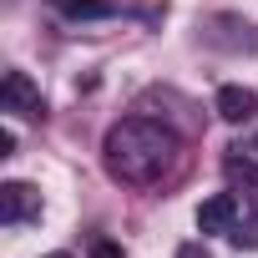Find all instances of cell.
Listing matches in <instances>:
<instances>
[{
    "mask_svg": "<svg viewBox=\"0 0 258 258\" xmlns=\"http://www.w3.org/2000/svg\"><path fill=\"white\" fill-rule=\"evenodd\" d=\"M177 258H213V248H208V243H182Z\"/></svg>",
    "mask_w": 258,
    "mask_h": 258,
    "instance_id": "obj_10",
    "label": "cell"
},
{
    "mask_svg": "<svg viewBox=\"0 0 258 258\" xmlns=\"http://www.w3.org/2000/svg\"><path fill=\"white\" fill-rule=\"evenodd\" d=\"M11 152H16V132L6 126V132H0V157H11Z\"/></svg>",
    "mask_w": 258,
    "mask_h": 258,
    "instance_id": "obj_11",
    "label": "cell"
},
{
    "mask_svg": "<svg viewBox=\"0 0 258 258\" xmlns=\"http://www.w3.org/2000/svg\"><path fill=\"white\" fill-rule=\"evenodd\" d=\"M56 11H66V16H76V21H96V16H116V11H126L132 0H51Z\"/></svg>",
    "mask_w": 258,
    "mask_h": 258,
    "instance_id": "obj_7",
    "label": "cell"
},
{
    "mask_svg": "<svg viewBox=\"0 0 258 258\" xmlns=\"http://www.w3.org/2000/svg\"><path fill=\"white\" fill-rule=\"evenodd\" d=\"M253 152H258V147H253Z\"/></svg>",
    "mask_w": 258,
    "mask_h": 258,
    "instance_id": "obj_13",
    "label": "cell"
},
{
    "mask_svg": "<svg viewBox=\"0 0 258 258\" xmlns=\"http://www.w3.org/2000/svg\"><path fill=\"white\" fill-rule=\"evenodd\" d=\"M223 172H228V182L238 187V198L258 208V157H243V152L233 147V152L223 157Z\"/></svg>",
    "mask_w": 258,
    "mask_h": 258,
    "instance_id": "obj_5",
    "label": "cell"
},
{
    "mask_svg": "<svg viewBox=\"0 0 258 258\" xmlns=\"http://www.w3.org/2000/svg\"><path fill=\"white\" fill-rule=\"evenodd\" d=\"M182 157V137L157 116H121L106 142H101V162L116 182L126 187H157Z\"/></svg>",
    "mask_w": 258,
    "mask_h": 258,
    "instance_id": "obj_1",
    "label": "cell"
},
{
    "mask_svg": "<svg viewBox=\"0 0 258 258\" xmlns=\"http://www.w3.org/2000/svg\"><path fill=\"white\" fill-rule=\"evenodd\" d=\"M91 258H121V243L101 238V243H91Z\"/></svg>",
    "mask_w": 258,
    "mask_h": 258,
    "instance_id": "obj_9",
    "label": "cell"
},
{
    "mask_svg": "<svg viewBox=\"0 0 258 258\" xmlns=\"http://www.w3.org/2000/svg\"><path fill=\"white\" fill-rule=\"evenodd\" d=\"M0 101H6V111L41 116V86H36L26 71H6V81H0Z\"/></svg>",
    "mask_w": 258,
    "mask_h": 258,
    "instance_id": "obj_4",
    "label": "cell"
},
{
    "mask_svg": "<svg viewBox=\"0 0 258 258\" xmlns=\"http://www.w3.org/2000/svg\"><path fill=\"white\" fill-rule=\"evenodd\" d=\"M46 258H71V253H46Z\"/></svg>",
    "mask_w": 258,
    "mask_h": 258,
    "instance_id": "obj_12",
    "label": "cell"
},
{
    "mask_svg": "<svg viewBox=\"0 0 258 258\" xmlns=\"http://www.w3.org/2000/svg\"><path fill=\"white\" fill-rule=\"evenodd\" d=\"M228 238H233L238 248H258V208H253V203L243 208V218L233 223V233H228Z\"/></svg>",
    "mask_w": 258,
    "mask_h": 258,
    "instance_id": "obj_8",
    "label": "cell"
},
{
    "mask_svg": "<svg viewBox=\"0 0 258 258\" xmlns=\"http://www.w3.org/2000/svg\"><path fill=\"white\" fill-rule=\"evenodd\" d=\"M26 218H41V192L31 182H6L0 187V223H26Z\"/></svg>",
    "mask_w": 258,
    "mask_h": 258,
    "instance_id": "obj_3",
    "label": "cell"
},
{
    "mask_svg": "<svg viewBox=\"0 0 258 258\" xmlns=\"http://www.w3.org/2000/svg\"><path fill=\"white\" fill-rule=\"evenodd\" d=\"M213 106H218V116H223L228 126H243V121L258 111V91H248V86H223Z\"/></svg>",
    "mask_w": 258,
    "mask_h": 258,
    "instance_id": "obj_6",
    "label": "cell"
},
{
    "mask_svg": "<svg viewBox=\"0 0 258 258\" xmlns=\"http://www.w3.org/2000/svg\"><path fill=\"white\" fill-rule=\"evenodd\" d=\"M243 198L238 192H218V198H208L203 208H198V228L203 233H233V223L243 218Z\"/></svg>",
    "mask_w": 258,
    "mask_h": 258,
    "instance_id": "obj_2",
    "label": "cell"
}]
</instances>
